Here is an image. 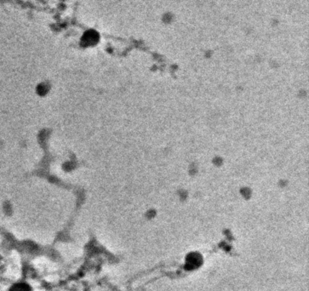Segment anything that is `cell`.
Returning <instances> with one entry per match:
<instances>
[{"mask_svg":"<svg viewBox=\"0 0 309 291\" xmlns=\"http://www.w3.org/2000/svg\"><path fill=\"white\" fill-rule=\"evenodd\" d=\"M10 291H32L31 288L25 283H17L12 286Z\"/></svg>","mask_w":309,"mask_h":291,"instance_id":"6da1fadb","label":"cell"}]
</instances>
